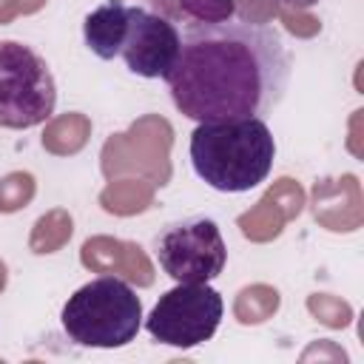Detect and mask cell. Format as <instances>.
I'll return each mask as SVG.
<instances>
[{"mask_svg":"<svg viewBox=\"0 0 364 364\" xmlns=\"http://www.w3.org/2000/svg\"><path fill=\"white\" fill-rule=\"evenodd\" d=\"M165 82L188 119H262L287 91L290 57L282 37L267 26L210 23L182 34L179 57Z\"/></svg>","mask_w":364,"mask_h":364,"instance_id":"cell-1","label":"cell"},{"mask_svg":"<svg viewBox=\"0 0 364 364\" xmlns=\"http://www.w3.org/2000/svg\"><path fill=\"white\" fill-rule=\"evenodd\" d=\"M191 165L196 176L222 193H245L262 185L276 159V139L264 119L199 122L191 134Z\"/></svg>","mask_w":364,"mask_h":364,"instance_id":"cell-2","label":"cell"},{"mask_svg":"<svg viewBox=\"0 0 364 364\" xmlns=\"http://www.w3.org/2000/svg\"><path fill=\"white\" fill-rule=\"evenodd\" d=\"M60 324L77 347L117 350L136 338L142 327V301L128 282L100 276L68 296Z\"/></svg>","mask_w":364,"mask_h":364,"instance_id":"cell-3","label":"cell"},{"mask_svg":"<svg viewBox=\"0 0 364 364\" xmlns=\"http://www.w3.org/2000/svg\"><path fill=\"white\" fill-rule=\"evenodd\" d=\"M54 108L57 82L48 63L26 43L0 40V128H34Z\"/></svg>","mask_w":364,"mask_h":364,"instance_id":"cell-4","label":"cell"},{"mask_svg":"<svg viewBox=\"0 0 364 364\" xmlns=\"http://www.w3.org/2000/svg\"><path fill=\"white\" fill-rule=\"evenodd\" d=\"M222 313V296L208 282H176V287L162 293L148 313L145 330L159 344L191 350L213 338Z\"/></svg>","mask_w":364,"mask_h":364,"instance_id":"cell-5","label":"cell"},{"mask_svg":"<svg viewBox=\"0 0 364 364\" xmlns=\"http://www.w3.org/2000/svg\"><path fill=\"white\" fill-rule=\"evenodd\" d=\"M154 256L173 282H213L228 264L222 230L210 216L165 225L154 239Z\"/></svg>","mask_w":364,"mask_h":364,"instance_id":"cell-6","label":"cell"},{"mask_svg":"<svg viewBox=\"0 0 364 364\" xmlns=\"http://www.w3.org/2000/svg\"><path fill=\"white\" fill-rule=\"evenodd\" d=\"M179 46L182 34L173 23L148 9L131 6L128 34L119 48V57L131 74L145 80H165L179 57Z\"/></svg>","mask_w":364,"mask_h":364,"instance_id":"cell-7","label":"cell"},{"mask_svg":"<svg viewBox=\"0 0 364 364\" xmlns=\"http://www.w3.org/2000/svg\"><path fill=\"white\" fill-rule=\"evenodd\" d=\"M128 23H131V6H125L122 0H108V3L97 6L82 23L85 46L100 60L119 57V48L128 34Z\"/></svg>","mask_w":364,"mask_h":364,"instance_id":"cell-8","label":"cell"},{"mask_svg":"<svg viewBox=\"0 0 364 364\" xmlns=\"http://www.w3.org/2000/svg\"><path fill=\"white\" fill-rule=\"evenodd\" d=\"M151 11L173 26L199 28L236 17V0H148Z\"/></svg>","mask_w":364,"mask_h":364,"instance_id":"cell-9","label":"cell"}]
</instances>
